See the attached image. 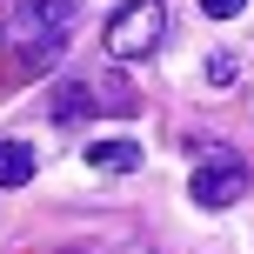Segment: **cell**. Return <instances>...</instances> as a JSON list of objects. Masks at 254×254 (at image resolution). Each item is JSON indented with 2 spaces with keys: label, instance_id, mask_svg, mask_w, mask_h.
I'll return each instance as SVG.
<instances>
[{
  "label": "cell",
  "instance_id": "obj_1",
  "mask_svg": "<svg viewBox=\"0 0 254 254\" xmlns=\"http://www.w3.org/2000/svg\"><path fill=\"white\" fill-rule=\"evenodd\" d=\"M74 13H80V0H13V13H7L13 61L27 74H47L67 54V40H74Z\"/></svg>",
  "mask_w": 254,
  "mask_h": 254
},
{
  "label": "cell",
  "instance_id": "obj_2",
  "mask_svg": "<svg viewBox=\"0 0 254 254\" xmlns=\"http://www.w3.org/2000/svg\"><path fill=\"white\" fill-rule=\"evenodd\" d=\"M161 40H167V7L161 0H127V7L107 13L101 47H107V61H147V54H161Z\"/></svg>",
  "mask_w": 254,
  "mask_h": 254
},
{
  "label": "cell",
  "instance_id": "obj_3",
  "mask_svg": "<svg viewBox=\"0 0 254 254\" xmlns=\"http://www.w3.org/2000/svg\"><path fill=\"white\" fill-rule=\"evenodd\" d=\"M188 147L201 154V167H194V181H188L194 207H234L248 194V167L234 161V147H214V140H188Z\"/></svg>",
  "mask_w": 254,
  "mask_h": 254
},
{
  "label": "cell",
  "instance_id": "obj_4",
  "mask_svg": "<svg viewBox=\"0 0 254 254\" xmlns=\"http://www.w3.org/2000/svg\"><path fill=\"white\" fill-rule=\"evenodd\" d=\"M94 107H101V94H94L87 80H61V87H54V121L61 127H80Z\"/></svg>",
  "mask_w": 254,
  "mask_h": 254
},
{
  "label": "cell",
  "instance_id": "obj_5",
  "mask_svg": "<svg viewBox=\"0 0 254 254\" xmlns=\"http://www.w3.org/2000/svg\"><path fill=\"white\" fill-rule=\"evenodd\" d=\"M87 167H94V174H134V167H140V147H134V140H94V147H87Z\"/></svg>",
  "mask_w": 254,
  "mask_h": 254
},
{
  "label": "cell",
  "instance_id": "obj_6",
  "mask_svg": "<svg viewBox=\"0 0 254 254\" xmlns=\"http://www.w3.org/2000/svg\"><path fill=\"white\" fill-rule=\"evenodd\" d=\"M34 181V147L27 140H0V188H27Z\"/></svg>",
  "mask_w": 254,
  "mask_h": 254
},
{
  "label": "cell",
  "instance_id": "obj_7",
  "mask_svg": "<svg viewBox=\"0 0 254 254\" xmlns=\"http://www.w3.org/2000/svg\"><path fill=\"white\" fill-rule=\"evenodd\" d=\"M234 74H241L234 54H214V61H207V87H234Z\"/></svg>",
  "mask_w": 254,
  "mask_h": 254
},
{
  "label": "cell",
  "instance_id": "obj_8",
  "mask_svg": "<svg viewBox=\"0 0 254 254\" xmlns=\"http://www.w3.org/2000/svg\"><path fill=\"white\" fill-rule=\"evenodd\" d=\"M207 20H234V13H248V0H201Z\"/></svg>",
  "mask_w": 254,
  "mask_h": 254
},
{
  "label": "cell",
  "instance_id": "obj_9",
  "mask_svg": "<svg viewBox=\"0 0 254 254\" xmlns=\"http://www.w3.org/2000/svg\"><path fill=\"white\" fill-rule=\"evenodd\" d=\"M107 254H154L147 241H121V248H107Z\"/></svg>",
  "mask_w": 254,
  "mask_h": 254
},
{
  "label": "cell",
  "instance_id": "obj_10",
  "mask_svg": "<svg viewBox=\"0 0 254 254\" xmlns=\"http://www.w3.org/2000/svg\"><path fill=\"white\" fill-rule=\"evenodd\" d=\"M61 254H87V248H61Z\"/></svg>",
  "mask_w": 254,
  "mask_h": 254
}]
</instances>
